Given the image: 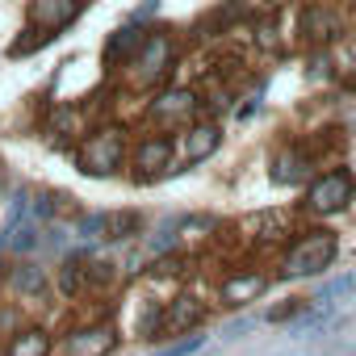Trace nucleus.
Returning a JSON list of instances; mask_svg holds the SVG:
<instances>
[{
  "mask_svg": "<svg viewBox=\"0 0 356 356\" xmlns=\"http://www.w3.org/2000/svg\"><path fill=\"white\" fill-rule=\"evenodd\" d=\"M335 252H339V243H335L331 231H306V235L285 252L281 273H285V277H314V273L331 268Z\"/></svg>",
  "mask_w": 356,
  "mask_h": 356,
  "instance_id": "f257e3e1",
  "label": "nucleus"
},
{
  "mask_svg": "<svg viewBox=\"0 0 356 356\" xmlns=\"http://www.w3.org/2000/svg\"><path fill=\"white\" fill-rule=\"evenodd\" d=\"M122 155H126V138L122 130H97L84 138L80 147V168L88 176H113L122 168Z\"/></svg>",
  "mask_w": 356,
  "mask_h": 356,
  "instance_id": "f03ea898",
  "label": "nucleus"
},
{
  "mask_svg": "<svg viewBox=\"0 0 356 356\" xmlns=\"http://www.w3.org/2000/svg\"><path fill=\"white\" fill-rule=\"evenodd\" d=\"M352 189H356V181H352V172H327V176H318V181L310 185V193H306V210L310 214H339L348 202H352Z\"/></svg>",
  "mask_w": 356,
  "mask_h": 356,
  "instance_id": "7ed1b4c3",
  "label": "nucleus"
},
{
  "mask_svg": "<svg viewBox=\"0 0 356 356\" xmlns=\"http://www.w3.org/2000/svg\"><path fill=\"white\" fill-rule=\"evenodd\" d=\"M172 38H163V34H147L143 38V47H138V55H134V72H138V80L143 84H155L168 67H172Z\"/></svg>",
  "mask_w": 356,
  "mask_h": 356,
  "instance_id": "20e7f679",
  "label": "nucleus"
},
{
  "mask_svg": "<svg viewBox=\"0 0 356 356\" xmlns=\"http://www.w3.org/2000/svg\"><path fill=\"white\" fill-rule=\"evenodd\" d=\"M84 9H88V0H30V22H34L38 30L59 34V30L72 26Z\"/></svg>",
  "mask_w": 356,
  "mask_h": 356,
  "instance_id": "39448f33",
  "label": "nucleus"
},
{
  "mask_svg": "<svg viewBox=\"0 0 356 356\" xmlns=\"http://www.w3.org/2000/svg\"><path fill=\"white\" fill-rule=\"evenodd\" d=\"M113 348H118V331H113L109 323L80 327V331H72V335H67V343H63V352H67V356H109Z\"/></svg>",
  "mask_w": 356,
  "mask_h": 356,
  "instance_id": "423d86ee",
  "label": "nucleus"
},
{
  "mask_svg": "<svg viewBox=\"0 0 356 356\" xmlns=\"http://www.w3.org/2000/svg\"><path fill=\"white\" fill-rule=\"evenodd\" d=\"M193 113H197V101H193V92H185V88L159 92L155 105H151V122H159V126H181V122H189Z\"/></svg>",
  "mask_w": 356,
  "mask_h": 356,
  "instance_id": "0eeeda50",
  "label": "nucleus"
},
{
  "mask_svg": "<svg viewBox=\"0 0 356 356\" xmlns=\"http://www.w3.org/2000/svg\"><path fill=\"white\" fill-rule=\"evenodd\" d=\"M264 289H268V277H264V273H235V277L222 281L218 293H222L227 306H248V302H256Z\"/></svg>",
  "mask_w": 356,
  "mask_h": 356,
  "instance_id": "6e6552de",
  "label": "nucleus"
},
{
  "mask_svg": "<svg viewBox=\"0 0 356 356\" xmlns=\"http://www.w3.org/2000/svg\"><path fill=\"white\" fill-rule=\"evenodd\" d=\"M206 318V306L197 302V298H176L172 306H163V331H189V327H197Z\"/></svg>",
  "mask_w": 356,
  "mask_h": 356,
  "instance_id": "1a4fd4ad",
  "label": "nucleus"
},
{
  "mask_svg": "<svg viewBox=\"0 0 356 356\" xmlns=\"http://www.w3.org/2000/svg\"><path fill=\"white\" fill-rule=\"evenodd\" d=\"M335 34H343V22L331 9H306L302 13V38L310 42H331Z\"/></svg>",
  "mask_w": 356,
  "mask_h": 356,
  "instance_id": "9d476101",
  "label": "nucleus"
},
{
  "mask_svg": "<svg viewBox=\"0 0 356 356\" xmlns=\"http://www.w3.org/2000/svg\"><path fill=\"white\" fill-rule=\"evenodd\" d=\"M143 38H147V34H138V26H122V30L105 42V63H126V59H134L138 47H143Z\"/></svg>",
  "mask_w": 356,
  "mask_h": 356,
  "instance_id": "9b49d317",
  "label": "nucleus"
},
{
  "mask_svg": "<svg viewBox=\"0 0 356 356\" xmlns=\"http://www.w3.org/2000/svg\"><path fill=\"white\" fill-rule=\"evenodd\" d=\"M168 163H172V138H147V143H138L134 168H143V172H163Z\"/></svg>",
  "mask_w": 356,
  "mask_h": 356,
  "instance_id": "f8f14e48",
  "label": "nucleus"
},
{
  "mask_svg": "<svg viewBox=\"0 0 356 356\" xmlns=\"http://www.w3.org/2000/svg\"><path fill=\"white\" fill-rule=\"evenodd\" d=\"M5 356H51V335L42 327H26L9 339V352Z\"/></svg>",
  "mask_w": 356,
  "mask_h": 356,
  "instance_id": "ddd939ff",
  "label": "nucleus"
},
{
  "mask_svg": "<svg viewBox=\"0 0 356 356\" xmlns=\"http://www.w3.org/2000/svg\"><path fill=\"white\" fill-rule=\"evenodd\" d=\"M218 143H222L218 126H193V130L185 134V155H189V163H197V159L214 155V151H218Z\"/></svg>",
  "mask_w": 356,
  "mask_h": 356,
  "instance_id": "4468645a",
  "label": "nucleus"
},
{
  "mask_svg": "<svg viewBox=\"0 0 356 356\" xmlns=\"http://www.w3.org/2000/svg\"><path fill=\"white\" fill-rule=\"evenodd\" d=\"M9 285H13L22 298H42V293H47V268H38V264H17V268L9 273Z\"/></svg>",
  "mask_w": 356,
  "mask_h": 356,
  "instance_id": "2eb2a0df",
  "label": "nucleus"
},
{
  "mask_svg": "<svg viewBox=\"0 0 356 356\" xmlns=\"http://www.w3.org/2000/svg\"><path fill=\"white\" fill-rule=\"evenodd\" d=\"M143 231V218L134 210H122V214H101V235L105 239H130Z\"/></svg>",
  "mask_w": 356,
  "mask_h": 356,
  "instance_id": "dca6fc26",
  "label": "nucleus"
},
{
  "mask_svg": "<svg viewBox=\"0 0 356 356\" xmlns=\"http://www.w3.org/2000/svg\"><path fill=\"white\" fill-rule=\"evenodd\" d=\"M302 176H306V155H298V151L277 155V163H273V181L277 185H298Z\"/></svg>",
  "mask_w": 356,
  "mask_h": 356,
  "instance_id": "f3484780",
  "label": "nucleus"
},
{
  "mask_svg": "<svg viewBox=\"0 0 356 356\" xmlns=\"http://www.w3.org/2000/svg\"><path fill=\"white\" fill-rule=\"evenodd\" d=\"M59 289H63L67 298L84 289V264H80V260H67V264H63V273H59Z\"/></svg>",
  "mask_w": 356,
  "mask_h": 356,
  "instance_id": "a211bd4d",
  "label": "nucleus"
},
{
  "mask_svg": "<svg viewBox=\"0 0 356 356\" xmlns=\"http://www.w3.org/2000/svg\"><path fill=\"white\" fill-rule=\"evenodd\" d=\"M51 42H55V34H51V30H26V38H22V42H13V55L42 51V47H51Z\"/></svg>",
  "mask_w": 356,
  "mask_h": 356,
  "instance_id": "6ab92c4d",
  "label": "nucleus"
},
{
  "mask_svg": "<svg viewBox=\"0 0 356 356\" xmlns=\"http://www.w3.org/2000/svg\"><path fill=\"white\" fill-rule=\"evenodd\" d=\"M84 277H88L92 285H109V281H113V264H101V260H97V264H84Z\"/></svg>",
  "mask_w": 356,
  "mask_h": 356,
  "instance_id": "aec40b11",
  "label": "nucleus"
},
{
  "mask_svg": "<svg viewBox=\"0 0 356 356\" xmlns=\"http://www.w3.org/2000/svg\"><path fill=\"white\" fill-rule=\"evenodd\" d=\"M193 348H202V335H189V339H181V343H172V348H163L159 356H189Z\"/></svg>",
  "mask_w": 356,
  "mask_h": 356,
  "instance_id": "412c9836",
  "label": "nucleus"
},
{
  "mask_svg": "<svg viewBox=\"0 0 356 356\" xmlns=\"http://www.w3.org/2000/svg\"><path fill=\"white\" fill-rule=\"evenodd\" d=\"M256 30H260V47H273V42H277V30H273L268 22H260Z\"/></svg>",
  "mask_w": 356,
  "mask_h": 356,
  "instance_id": "4be33fe9",
  "label": "nucleus"
},
{
  "mask_svg": "<svg viewBox=\"0 0 356 356\" xmlns=\"http://www.w3.org/2000/svg\"><path fill=\"white\" fill-rule=\"evenodd\" d=\"M155 9H159V0H147V5H143V9H138V13H134V22H143V17H151V13H155Z\"/></svg>",
  "mask_w": 356,
  "mask_h": 356,
  "instance_id": "5701e85b",
  "label": "nucleus"
},
{
  "mask_svg": "<svg viewBox=\"0 0 356 356\" xmlns=\"http://www.w3.org/2000/svg\"><path fill=\"white\" fill-rule=\"evenodd\" d=\"M256 5H268V0H256Z\"/></svg>",
  "mask_w": 356,
  "mask_h": 356,
  "instance_id": "b1692460",
  "label": "nucleus"
}]
</instances>
